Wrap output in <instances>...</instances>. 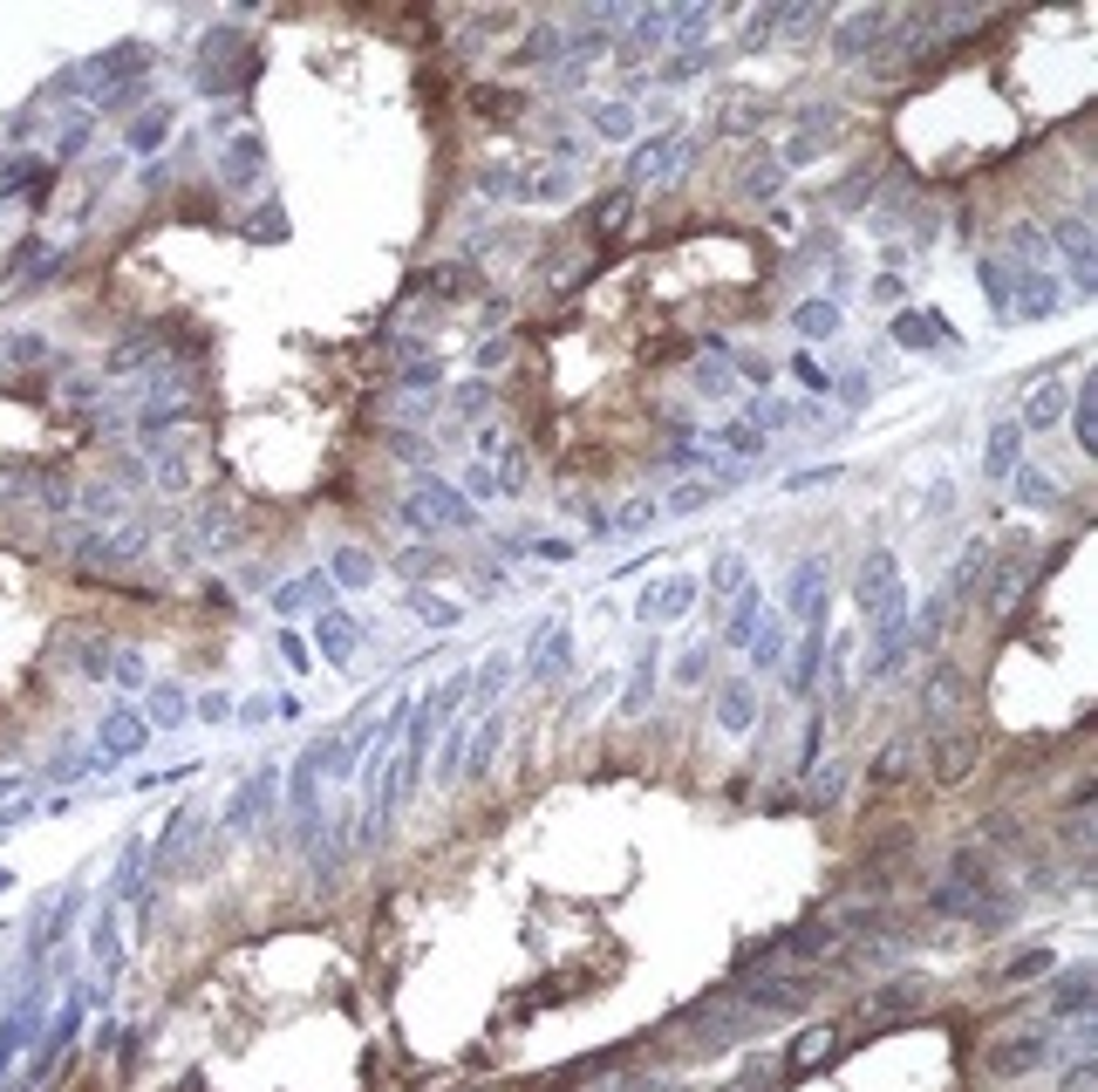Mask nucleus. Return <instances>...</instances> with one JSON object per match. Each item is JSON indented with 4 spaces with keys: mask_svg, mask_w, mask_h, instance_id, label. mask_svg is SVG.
<instances>
[{
    "mask_svg": "<svg viewBox=\"0 0 1098 1092\" xmlns=\"http://www.w3.org/2000/svg\"><path fill=\"white\" fill-rule=\"evenodd\" d=\"M423 512H430V520H444V526H471V505H464V499H450V485H430Z\"/></svg>",
    "mask_w": 1098,
    "mask_h": 1092,
    "instance_id": "393cba45",
    "label": "nucleus"
},
{
    "mask_svg": "<svg viewBox=\"0 0 1098 1092\" xmlns=\"http://www.w3.org/2000/svg\"><path fill=\"white\" fill-rule=\"evenodd\" d=\"M968 765H976V738H941V765H935V779H941V785H955V779H968Z\"/></svg>",
    "mask_w": 1098,
    "mask_h": 1092,
    "instance_id": "aec40b11",
    "label": "nucleus"
},
{
    "mask_svg": "<svg viewBox=\"0 0 1098 1092\" xmlns=\"http://www.w3.org/2000/svg\"><path fill=\"white\" fill-rule=\"evenodd\" d=\"M976 281H982V294H989V308H997V321H1009V260H1003V253H982Z\"/></svg>",
    "mask_w": 1098,
    "mask_h": 1092,
    "instance_id": "dca6fc26",
    "label": "nucleus"
},
{
    "mask_svg": "<svg viewBox=\"0 0 1098 1092\" xmlns=\"http://www.w3.org/2000/svg\"><path fill=\"white\" fill-rule=\"evenodd\" d=\"M894 581H900V561H894L887 547H873V553H867V567H859V608L873 615V602H880V594H887Z\"/></svg>",
    "mask_w": 1098,
    "mask_h": 1092,
    "instance_id": "6e6552de",
    "label": "nucleus"
},
{
    "mask_svg": "<svg viewBox=\"0 0 1098 1092\" xmlns=\"http://www.w3.org/2000/svg\"><path fill=\"white\" fill-rule=\"evenodd\" d=\"M689 608H696V581H689V574H676V581L649 588V602H641V622H676V615H689Z\"/></svg>",
    "mask_w": 1098,
    "mask_h": 1092,
    "instance_id": "39448f33",
    "label": "nucleus"
},
{
    "mask_svg": "<svg viewBox=\"0 0 1098 1092\" xmlns=\"http://www.w3.org/2000/svg\"><path fill=\"white\" fill-rule=\"evenodd\" d=\"M744 1011H758V1017H791V1011H805L812 1003V976H764V983H744Z\"/></svg>",
    "mask_w": 1098,
    "mask_h": 1092,
    "instance_id": "f257e3e1",
    "label": "nucleus"
},
{
    "mask_svg": "<svg viewBox=\"0 0 1098 1092\" xmlns=\"http://www.w3.org/2000/svg\"><path fill=\"white\" fill-rule=\"evenodd\" d=\"M839 935H846V929H839V922H832V915H819V922H805V929H791V935H785V949H791V956H799V962H812V956H832V949H839Z\"/></svg>",
    "mask_w": 1098,
    "mask_h": 1092,
    "instance_id": "1a4fd4ad",
    "label": "nucleus"
},
{
    "mask_svg": "<svg viewBox=\"0 0 1098 1092\" xmlns=\"http://www.w3.org/2000/svg\"><path fill=\"white\" fill-rule=\"evenodd\" d=\"M709 69V49H676V62H662V82H689Z\"/></svg>",
    "mask_w": 1098,
    "mask_h": 1092,
    "instance_id": "2f4dec72",
    "label": "nucleus"
},
{
    "mask_svg": "<svg viewBox=\"0 0 1098 1092\" xmlns=\"http://www.w3.org/2000/svg\"><path fill=\"white\" fill-rule=\"evenodd\" d=\"M1003 246L1017 253L1024 267H1044V260H1050V240H1044V226H1030V219H1009V232H1003Z\"/></svg>",
    "mask_w": 1098,
    "mask_h": 1092,
    "instance_id": "2eb2a0df",
    "label": "nucleus"
},
{
    "mask_svg": "<svg viewBox=\"0 0 1098 1092\" xmlns=\"http://www.w3.org/2000/svg\"><path fill=\"white\" fill-rule=\"evenodd\" d=\"M819 662H826V622H812V629H805V642H799V662H791V690H812Z\"/></svg>",
    "mask_w": 1098,
    "mask_h": 1092,
    "instance_id": "a211bd4d",
    "label": "nucleus"
},
{
    "mask_svg": "<svg viewBox=\"0 0 1098 1092\" xmlns=\"http://www.w3.org/2000/svg\"><path fill=\"white\" fill-rule=\"evenodd\" d=\"M635 103H594V110H587V131L594 137H608V144H628L635 137Z\"/></svg>",
    "mask_w": 1098,
    "mask_h": 1092,
    "instance_id": "9b49d317",
    "label": "nucleus"
},
{
    "mask_svg": "<svg viewBox=\"0 0 1098 1092\" xmlns=\"http://www.w3.org/2000/svg\"><path fill=\"white\" fill-rule=\"evenodd\" d=\"M791 328H799L805 341H832L839 335V301H799L791 308Z\"/></svg>",
    "mask_w": 1098,
    "mask_h": 1092,
    "instance_id": "4468645a",
    "label": "nucleus"
},
{
    "mask_svg": "<svg viewBox=\"0 0 1098 1092\" xmlns=\"http://www.w3.org/2000/svg\"><path fill=\"white\" fill-rule=\"evenodd\" d=\"M689 390H696V396H730V390H737V382H730V369H723V362H703V369L696 376H689Z\"/></svg>",
    "mask_w": 1098,
    "mask_h": 1092,
    "instance_id": "c85d7f7f",
    "label": "nucleus"
},
{
    "mask_svg": "<svg viewBox=\"0 0 1098 1092\" xmlns=\"http://www.w3.org/2000/svg\"><path fill=\"white\" fill-rule=\"evenodd\" d=\"M709 499H717V485H709V478H689V485L669 491V505H662V512H696V505H709Z\"/></svg>",
    "mask_w": 1098,
    "mask_h": 1092,
    "instance_id": "7c9ffc66",
    "label": "nucleus"
},
{
    "mask_svg": "<svg viewBox=\"0 0 1098 1092\" xmlns=\"http://www.w3.org/2000/svg\"><path fill=\"white\" fill-rule=\"evenodd\" d=\"M505 355H512V341H485V349H478V362H485V369H499Z\"/></svg>",
    "mask_w": 1098,
    "mask_h": 1092,
    "instance_id": "a19ab883",
    "label": "nucleus"
},
{
    "mask_svg": "<svg viewBox=\"0 0 1098 1092\" xmlns=\"http://www.w3.org/2000/svg\"><path fill=\"white\" fill-rule=\"evenodd\" d=\"M717 717H723V731H750V717H758V697H750V683H723Z\"/></svg>",
    "mask_w": 1098,
    "mask_h": 1092,
    "instance_id": "f3484780",
    "label": "nucleus"
},
{
    "mask_svg": "<svg viewBox=\"0 0 1098 1092\" xmlns=\"http://www.w3.org/2000/svg\"><path fill=\"white\" fill-rule=\"evenodd\" d=\"M880 35H887V14H880V8H873V14H853L846 28H839V41H832V55H839V62H853V55L867 49V41H880Z\"/></svg>",
    "mask_w": 1098,
    "mask_h": 1092,
    "instance_id": "ddd939ff",
    "label": "nucleus"
},
{
    "mask_svg": "<svg viewBox=\"0 0 1098 1092\" xmlns=\"http://www.w3.org/2000/svg\"><path fill=\"white\" fill-rule=\"evenodd\" d=\"M873 301H880V308L900 301V281H894V273H880V281H873Z\"/></svg>",
    "mask_w": 1098,
    "mask_h": 1092,
    "instance_id": "ea45409f",
    "label": "nucleus"
},
{
    "mask_svg": "<svg viewBox=\"0 0 1098 1092\" xmlns=\"http://www.w3.org/2000/svg\"><path fill=\"white\" fill-rule=\"evenodd\" d=\"M1044 970H1050V956H1044V949H1024L1003 976H1009V983H1024V976H1044Z\"/></svg>",
    "mask_w": 1098,
    "mask_h": 1092,
    "instance_id": "4c0bfd02",
    "label": "nucleus"
},
{
    "mask_svg": "<svg viewBox=\"0 0 1098 1092\" xmlns=\"http://www.w3.org/2000/svg\"><path fill=\"white\" fill-rule=\"evenodd\" d=\"M778 185H785V164L778 158H750V171H744V191H750V199H778Z\"/></svg>",
    "mask_w": 1098,
    "mask_h": 1092,
    "instance_id": "412c9836",
    "label": "nucleus"
},
{
    "mask_svg": "<svg viewBox=\"0 0 1098 1092\" xmlns=\"http://www.w3.org/2000/svg\"><path fill=\"white\" fill-rule=\"evenodd\" d=\"M832 478H846V464H812V471H791L785 491H819V485H832Z\"/></svg>",
    "mask_w": 1098,
    "mask_h": 1092,
    "instance_id": "473e14b6",
    "label": "nucleus"
},
{
    "mask_svg": "<svg viewBox=\"0 0 1098 1092\" xmlns=\"http://www.w3.org/2000/svg\"><path fill=\"white\" fill-rule=\"evenodd\" d=\"M655 520H662V505H655V499H628L621 512H608V532H649Z\"/></svg>",
    "mask_w": 1098,
    "mask_h": 1092,
    "instance_id": "5701e85b",
    "label": "nucleus"
},
{
    "mask_svg": "<svg viewBox=\"0 0 1098 1092\" xmlns=\"http://www.w3.org/2000/svg\"><path fill=\"white\" fill-rule=\"evenodd\" d=\"M819 1059H832V1032H812V1038L799 1044V1052H791V1073H812Z\"/></svg>",
    "mask_w": 1098,
    "mask_h": 1092,
    "instance_id": "c9c22d12",
    "label": "nucleus"
},
{
    "mask_svg": "<svg viewBox=\"0 0 1098 1092\" xmlns=\"http://www.w3.org/2000/svg\"><path fill=\"white\" fill-rule=\"evenodd\" d=\"M894 341L900 349H955V328L935 308H908V314H894Z\"/></svg>",
    "mask_w": 1098,
    "mask_h": 1092,
    "instance_id": "7ed1b4c3",
    "label": "nucleus"
},
{
    "mask_svg": "<svg viewBox=\"0 0 1098 1092\" xmlns=\"http://www.w3.org/2000/svg\"><path fill=\"white\" fill-rule=\"evenodd\" d=\"M1044 240L1065 253L1071 287H1092V281H1098V253H1092V226H1085V219H1050V226H1044Z\"/></svg>",
    "mask_w": 1098,
    "mask_h": 1092,
    "instance_id": "f03ea898",
    "label": "nucleus"
},
{
    "mask_svg": "<svg viewBox=\"0 0 1098 1092\" xmlns=\"http://www.w3.org/2000/svg\"><path fill=\"white\" fill-rule=\"evenodd\" d=\"M832 390H839V403H846V410H859V403L873 396V369H853V376H839Z\"/></svg>",
    "mask_w": 1098,
    "mask_h": 1092,
    "instance_id": "f704fd0d",
    "label": "nucleus"
},
{
    "mask_svg": "<svg viewBox=\"0 0 1098 1092\" xmlns=\"http://www.w3.org/2000/svg\"><path fill=\"white\" fill-rule=\"evenodd\" d=\"M1071 431H1079V451H1098V382L1092 376L1071 390Z\"/></svg>",
    "mask_w": 1098,
    "mask_h": 1092,
    "instance_id": "f8f14e48",
    "label": "nucleus"
},
{
    "mask_svg": "<svg viewBox=\"0 0 1098 1092\" xmlns=\"http://www.w3.org/2000/svg\"><path fill=\"white\" fill-rule=\"evenodd\" d=\"M908 758H914V744H887V758H880L873 785H900V779H908Z\"/></svg>",
    "mask_w": 1098,
    "mask_h": 1092,
    "instance_id": "72a5a7b5",
    "label": "nucleus"
},
{
    "mask_svg": "<svg viewBox=\"0 0 1098 1092\" xmlns=\"http://www.w3.org/2000/svg\"><path fill=\"white\" fill-rule=\"evenodd\" d=\"M744 588V553H717V567H709V594H737Z\"/></svg>",
    "mask_w": 1098,
    "mask_h": 1092,
    "instance_id": "cd10ccee",
    "label": "nucleus"
},
{
    "mask_svg": "<svg viewBox=\"0 0 1098 1092\" xmlns=\"http://www.w3.org/2000/svg\"><path fill=\"white\" fill-rule=\"evenodd\" d=\"M791 376H799L812 396H832V376H826V369H819V362H812V355H799V362H791Z\"/></svg>",
    "mask_w": 1098,
    "mask_h": 1092,
    "instance_id": "e433bc0d",
    "label": "nucleus"
},
{
    "mask_svg": "<svg viewBox=\"0 0 1098 1092\" xmlns=\"http://www.w3.org/2000/svg\"><path fill=\"white\" fill-rule=\"evenodd\" d=\"M1050 1003H1058V1011H1085V1003H1092V970H1071V976H1058V990H1050Z\"/></svg>",
    "mask_w": 1098,
    "mask_h": 1092,
    "instance_id": "a878e982",
    "label": "nucleus"
},
{
    "mask_svg": "<svg viewBox=\"0 0 1098 1092\" xmlns=\"http://www.w3.org/2000/svg\"><path fill=\"white\" fill-rule=\"evenodd\" d=\"M1044 1059H1050L1044 1032H1017L1009 1044H997V1052H989L982 1065H989V1073H997V1079H1017V1073H1030V1065H1044Z\"/></svg>",
    "mask_w": 1098,
    "mask_h": 1092,
    "instance_id": "20e7f679",
    "label": "nucleus"
},
{
    "mask_svg": "<svg viewBox=\"0 0 1098 1092\" xmlns=\"http://www.w3.org/2000/svg\"><path fill=\"white\" fill-rule=\"evenodd\" d=\"M717 444H723V451H737V458H750V451H764V431H758V423H723V431H717Z\"/></svg>",
    "mask_w": 1098,
    "mask_h": 1092,
    "instance_id": "bb28decb",
    "label": "nucleus"
},
{
    "mask_svg": "<svg viewBox=\"0 0 1098 1092\" xmlns=\"http://www.w3.org/2000/svg\"><path fill=\"white\" fill-rule=\"evenodd\" d=\"M703 670H709V649H689V656L676 662V683H703Z\"/></svg>",
    "mask_w": 1098,
    "mask_h": 1092,
    "instance_id": "58836bf2",
    "label": "nucleus"
},
{
    "mask_svg": "<svg viewBox=\"0 0 1098 1092\" xmlns=\"http://www.w3.org/2000/svg\"><path fill=\"white\" fill-rule=\"evenodd\" d=\"M1024 464V431L1017 423H997L989 431V458H982V478H1009V471Z\"/></svg>",
    "mask_w": 1098,
    "mask_h": 1092,
    "instance_id": "0eeeda50",
    "label": "nucleus"
},
{
    "mask_svg": "<svg viewBox=\"0 0 1098 1092\" xmlns=\"http://www.w3.org/2000/svg\"><path fill=\"white\" fill-rule=\"evenodd\" d=\"M921 997H928V983H914V976H894V983H880V990L867 997V1011H873V1017H900V1011H914Z\"/></svg>",
    "mask_w": 1098,
    "mask_h": 1092,
    "instance_id": "9d476101",
    "label": "nucleus"
},
{
    "mask_svg": "<svg viewBox=\"0 0 1098 1092\" xmlns=\"http://www.w3.org/2000/svg\"><path fill=\"white\" fill-rule=\"evenodd\" d=\"M750 662H758V670H778L785 662V622H764L758 635H750Z\"/></svg>",
    "mask_w": 1098,
    "mask_h": 1092,
    "instance_id": "b1692460",
    "label": "nucleus"
},
{
    "mask_svg": "<svg viewBox=\"0 0 1098 1092\" xmlns=\"http://www.w3.org/2000/svg\"><path fill=\"white\" fill-rule=\"evenodd\" d=\"M758 608H764V594H758V588H737V615H730L723 642H750V635H758Z\"/></svg>",
    "mask_w": 1098,
    "mask_h": 1092,
    "instance_id": "4be33fe9",
    "label": "nucleus"
},
{
    "mask_svg": "<svg viewBox=\"0 0 1098 1092\" xmlns=\"http://www.w3.org/2000/svg\"><path fill=\"white\" fill-rule=\"evenodd\" d=\"M1071 410V396L1058 390V382H1044V390H1030L1024 396V417H1017V431H1050V423H1058Z\"/></svg>",
    "mask_w": 1098,
    "mask_h": 1092,
    "instance_id": "423d86ee",
    "label": "nucleus"
},
{
    "mask_svg": "<svg viewBox=\"0 0 1098 1092\" xmlns=\"http://www.w3.org/2000/svg\"><path fill=\"white\" fill-rule=\"evenodd\" d=\"M676 35V14L655 8V14H635V41H649V49H662V41Z\"/></svg>",
    "mask_w": 1098,
    "mask_h": 1092,
    "instance_id": "c756f323",
    "label": "nucleus"
},
{
    "mask_svg": "<svg viewBox=\"0 0 1098 1092\" xmlns=\"http://www.w3.org/2000/svg\"><path fill=\"white\" fill-rule=\"evenodd\" d=\"M1009 485H1017L1024 505H1058V478L1038 471V464H1017V471H1009Z\"/></svg>",
    "mask_w": 1098,
    "mask_h": 1092,
    "instance_id": "6ab92c4d",
    "label": "nucleus"
}]
</instances>
